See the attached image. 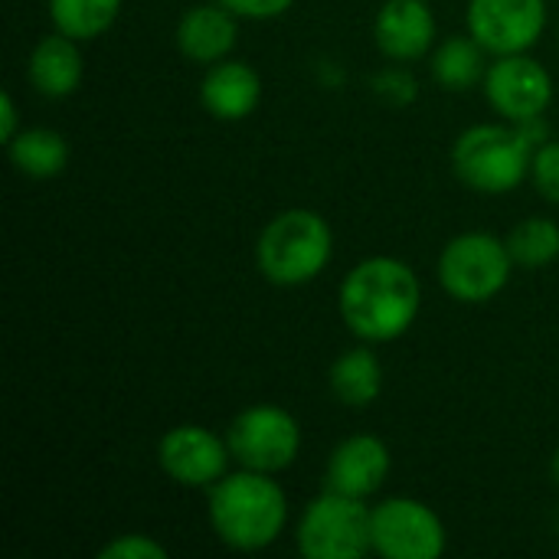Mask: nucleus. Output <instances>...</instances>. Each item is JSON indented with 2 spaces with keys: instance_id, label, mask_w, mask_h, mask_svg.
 Here are the masks:
<instances>
[{
  "instance_id": "f257e3e1",
  "label": "nucleus",
  "mask_w": 559,
  "mask_h": 559,
  "mask_svg": "<svg viewBox=\"0 0 559 559\" xmlns=\"http://www.w3.org/2000/svg\"><path fill=\"white\" fill-rule=\"evenodd\" d=\"M341 318L367 344L403 337L423 305L416 272L390 255L357 262L341 282Z\"/></svg>"
},
{
  "instance_id": "f03ea898",
  "label": "nucleus",
  "mask_w": 559,
  "mask_h": 559,
  "mask_svg": "<svg viewBox=\"0 0 559 559\" xmlns=\"http://www.w3.org/2000/svg\"><path fill=\"white\" fill-rule=\"evenodd\" d=\"M288 521V501L278 481L265 472L223 475L210 491V524L233 550L252 554L278 540Z\"/></svg>"
},
{
  "instance_id": "7ed1b4c3",
  "label": "nucleus",
  "mask_w": 559,
  "mask_h": 559,
  "mask_svg": "<svg viewBox=\"0 0 559 559\" xmlns=\"http://www.w3.org/2000/svg\"><path fill=\"white\" fill-rule=\"evenodd\" d=\"M334 236L321 213L314 210H285L259 236L255 262L272 285H305L318 278L331 262Z\"/></svg>"
},
{
  "instance_id": "20e7f679",
  "label": "nucleus",
  "mask_w": 559,
  "mask_h": 559,
  "mask_svg": "<svg viewBox=\"0 0 559 559\" xmlns=\"http://www.w3.org/2000/svg\"><path fill=\"white\" fill-rule=\"evenodd\" d=\"M531 160L527 138L504 124H475L462 131L452 147L455 174L478 193H508L521 187Z\"/></svg>"
},
{
  "instance_id": "39448f33",
  "label": "nucleus",
  "mask_w": 559,
  "mask_h": 559,
  "mask_svg": "<svg viewBox=\"0 0 559 559\" xmlns=\"http://www.w3.org/2000/svg\"><path fill=\"white\" fill-rule=\"evenodd\" d=\"M511 249L491 233H462L455 236L439 259L442 288L462 305H485L511 278Z\"/></svg>"
},
{
  "instance_id": "423d86ee",
  "label": "nucleus",
  "mask_w": 559,
  "mask_h": 559,
  "mask_svg": "<svg viewBox=\"0 0 559 559\" xmlns=\"http://www.w3.org/2000/svg\"><path fill=\"white\" fill-rule=\"evenodd\" d=\"M298 550L308 559H360L373 550L364 498L328 491L311 501L298 524Z\"/></svg>"
},
{
  "instance_id": "0eeeda50",
  "label": "nucleus",
  "mask_w": 559,
  "mask_h": 559,
  "mask_svg": "<svg viewBox=\"0 0 559 559\" xmlns=\"http://www.w3.org/2000/svg\"><path fill=\"white\" fill-rule=\"evenodd\" d=\"M226 445L242 468L275 475V472H285L298 459L301 429L288 409L262 403V406L242 409L233 419L226 432Z\"/></svg>"
},
{
  "instance_id": "6e6552de",
  "label": "nucleus",
  "mask_w": 559,
  "mask_h": 559,
  "mask_svg": "<svg viewBox=\"0 0 559 559\" xmlns=\"http://www.w3.org/2000/svg\"><path fill=\"white\" fill-rule=\"evenodd\" d=\"M373 550L386 559H439L445 527L432 508L413 498H390L370 511Z\"/></svg>"
},
{
  "instance_id": "1a4fd4ad",
  "label": "nucleus",
  "mask_w": 559,
  "mask_h": 559,
  "mask_svg": "<svg viewBox=\"0 0 559 559\" xmlns=\"http://www.w3.org/2000/svg\"><path fill=\"white\" fill-rule=\"evenodd\" d=\"M547 26L544 0H468V29L495 56L527 52Z\"/></svg>"
},
{
  "instance_id": "9d476101",
  "label": "nucleus",
  "mask_w": 559,
  "mask_h": 559,
  "mask_svg": "<svg viewBox=\"0 0 559 559\" xmlns=\"http://www.w3.org/2000/svg\"><path fill=\"white\" fill-rule=\"evenodd\" d=\"M485 95L498 115L511 121H534L554 102V79L537 59L514 52L488 66Z\"/></svg>"
},
{
  "instance_id": "9b49d317",
  "label": "nucleus",
  "mask_w": 559,
  "mask_h": 559,
  "mask_svg": "<svg viewBox=\"0 0 559 559\" xmlns=\"http://www.w3.org/2000/svg\"><path fill=\"white\" fill-rule=\"evenodd\" d=\"M229 445L203 426H174L157 445V462L183 488H213L229 465Z\"/></svg>"
},
{
  "instance_id": "f8f14e48",
  "label": "nucleus",
  "mask_w": 559,
  "mask_h": 559,
  "mask_svg": "<svg viewBox=\"0 0 559 559\" xmlns=\"http://www.w3.org/2000/svg\"><path fill=\"white\" fill-rule=\"evenodd\" d=\"M390 475V449L377 436H350L328 462V491L347 498H370Z\"/></svg>"
},
{
  "instance_id": "ddd939ff",
  "label": "nucleus",
  "mask_w": 559,
  "mask_h": 559,
  "mask_svg": "<svg viewBox=\"0 0 559 559\" xmlns=\"http://www.w3.org/2000/svg\"><path fill=\"white\" fill-rule=\"evenodd\" d=\"M373 36L383 56L409 62L429 52L436 39V16L426 0H386L377 13Z\"/></svg>"
},
{
  "instance_id": "4468645a",
  "label": "nucleus",
  "mask_w": 559,
  "mask_h": 559,
  "mask_svg": "<svg viewBox=\"0 0 559 559\" xmlns=\"http://www.w3.org/2000/svg\"><path fill=\"white\" fill-rule=\"evenodd\" d=\"M239 39L236 13L223 3H200L190 7L177 23V49L193 62H223Z\"/></svg>"
},
{
  "instance_id": "2eb2a0df",
  "label": "nucleus",
  "mask_w": 559,
  "mask_h": 559,
  "mask_svg": "<svg viewBox=\"0 0 559 559\" xmlns=\"http://www.w3.org/2000/svg\"><path fill=\"white\" fill-rule=\"evenodd\" d=\"M259 98H262V79L249 62L223 59L200 82V102L219 121H242L246 115L255 111Z\"/></svg>"
},
{
  "instance_id": "dca6fc26",
  "label": "nucleus",
  "mask_w": 559,
  "mask_h": 559,
  "mask_svg": "<svg viewBox=\"0 0 559 559\" xmlns=\"http://www.w3.org/2000/svg\"><path fill=\"white\" fill-rule=\"evenodd\" d=\"M79 39L56 33L43 36L29 56V82L46 98H66L82 82V52L75 46Z\"/></svg>"
},
{
  "instance_id": "f3484780",
  "label": "nucleus",
  "mask_w": 559,
  "mask_h": 559,
  "mask_svg": "<svg viewBox=\"0 0 559 559\" xmlns=\"http://www.w3.org/2000/svg\"><path fill=\"white\" fill-rule=\"evenodd\" d=\"M383 390V367L377 360L373 350L367 347H357V350H347L334 360L331 367V393L350 406V409H364L370 403H377Z\"/></svg>"
},
{
  "instance_id": "a211bd4d",
  "label": "nucleus",
  "mask_w": 559,
  "mask_h": 559,
  "mask_svg": "<svg viewBox=\"0 0 559 559\" xmlns=\"http://www.w3.org/2000/svg\"><path fill=\"white\" fill-rule=\"evenodd\" d=\"M7 147H10L13 167L26 177H36V180L59 177L69 164L66 138L59 131H49V128H26Z\"/></svg>"
},
{
  "instance_id": "6ab92c4d",
  "label": "nucleus",
  "mask_w": 559,
  "mask_h": 559,
  "mask_svg": "<svg viewBox=\"0 0 559 559\" xmlns=\"http://www.w3.org/2000/svg\"><path fill=\"white\" fill-rule=\"evenodd\" d=\"M432 75L449 92H462V88L475 85L485 75V46L475 36L472 39H465V36L445 39L432 56Z\"/></svg>"
},
{
  "instance_id": "aec40b11",
  "label": "nucleus",
  "mask_w": 559,
  "mask_h": 559,
  "mask_svg": "<svg viewBox=\"0 0 559 559\" xmlns=\"http://www.w3.org/2000/svg\"><path fill=\"white\" fill-rule=\"evenodd\" d=\"M121 10V0H49V16L59 33L72 39L102 36Z\"/></svg>"
},
{
  "instance_id": "412c9836",
  "label": "nucleus",
  "mask_w": 559,
  "mask_h": 559,
  "mask_svg": "<svg viewBox=\"0 0 559 559\" xmlns=\"http://www.w3.org/2000/svg\"><path fill=\"white\" fill-rule=\"evenodd\" d=\"M508 249H511L514 265H524V269L550 265L559 255V226L554 219L531 216L521 226H514V233L508 239Z\"/></svg>"
},
{
  "instance_id": "4be33fe9",
  "label": "nucleus",
  "mask_w": 559,
  "mask_h": 559,
  "mask_svg": "<svg viewBox=\"0 0 559 559\" xmlns=\"http://www.w3.org/2000/svg\"><path fill=\"white\" fill-rule=\"evenodd\" d=\"M531 174H534L537 190H540L550 203H559V141L544 144V147L534 154Z\"/></svg>"
},
{
  "instance_id": "5701e85b",
  "label": "nucleus",
  "mask_w": 559,
  "mask_h": 559,
  "mask_svg": "<svg viewBox=\"0 0 559 559\" xmlns=\"http://www.w3.org/2000/svg\"><path fill=\"white\" fill-rule=\"evenodd\" d=\"M102 559H167V550L147 534H124L98 550Z\"/></svg>"
},
{
  "instance_id": "b1692460",
  "label": "nucleus",
  "mask_w": 559,
  "mask_h": 559,
  "mask_svg": "<svg viewBox=\"0 0 559 559\" xmlns=\"http://www.w3.org/2000/svg\"><path fill=\"white\" fill-rule=\"evenodd\" d=\"M216 3H223L229 13L246 16V20H275V16H282L295 0H216Z\"/></svg>"
},
{
  "instance_id": "393cba45",
  "label": "nucleus",
  "mask_w": 559,
  "mask_h": 559,
  "mask_svg": "<svg viewBox=\"0 0 559 559\" xmlns=\"http://www.w3.org/2000/svg\"><path fill=\"white\" fill-rule=\"evenodd\" d=\"M16 102H13V95L10 92H0V138H3V144H10L20 131H16Z\"/></svg>"
},
{
  "instance_id": "a878e982",
  "label": "nucleus",
  "mask_w": 559,
  "mask_h": 559,
  "mask_svg": "<svg viewBox=\"0 0 559 559\" xmlns=\"http://www.w3.org/2000/svg\"><path fill=\"white\" fill-rule=\"evenodd\" d=\"M550 468H554V481L559 485V449H557V455H554V465H550Z\"/></svg>"
}]
</instances>
